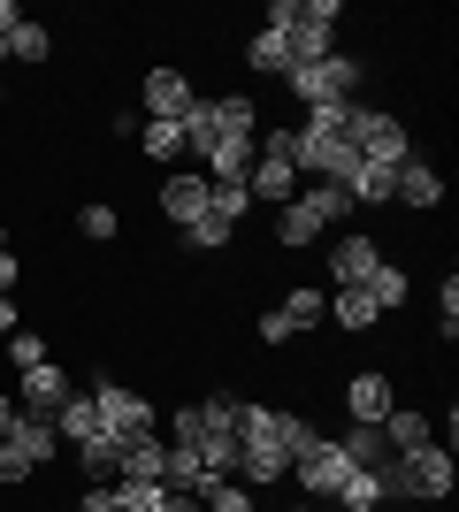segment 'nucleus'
<instances>
[{
  "mask_svg": "<svg viewBox=\"0 0 459 512\" xmlns=\"http://www.w3.org/2000/svg\"><path fill=\"white\" fill-rule=\"evenodd\" d=\"M291 130H261V146H253V169H245V192L253 207H291L299 199V161H291Z\"/></svg>",
  "mask_w": 459,
  "mask_h": 512,
  "instance_id": "f257e3e1",
  "label": "nucleus"
},
{
  "mask_svg": "<svg viewBox=\"0 0 459 512\" xmlns=\"http://www.w3.org/2000/svg\"><path fill=\"white\" fill-rule=\"evenodd\" d=\"M345 146L360 153V161H375V169H406V161H414V138H406V123H398V115H383V107H360V100H352Z\"/></svg>",
  "mask_w": 459,
  "mask_h": 512,
  "instance_id": "f03ea898",
  "label": "nucleus"
},
{
  "mask_svg": "<svg viewBox=\"0 0 459 512\" xmlns=\"http://www.w3.org/2000/svg\"><path fill=\"white\" fill-rule=\"evenodd\" d=\"M352 85H360V54H329V62H314V69H284V92L299 107L352 100Z\"/></svg>",
  "mask_w": 459,
  "mask_h": 512,
  "instance_id": "7ed1b4c3",
  "label": "nucleus"
},
{
  "mask_svg": "<svg viewBox=\"0 0 459 512\" xmlns=\"http://www.w3.org/2000/svg\"><path fill=\"white\" fill-rule=\"evenodd\" d=\"M92 406H100V428H108L115 444H138V436H153V406H146V390H123V383H92Z\"/></svg>",
  "mask_w": 459,
  "mask_h": 512,
  "instance_id": "20e7f679",
  "label": "nucleus"
},
{
  "mask_svg": "<svg viewBox=\"0 0 459 512\" xmlns=\"http://www.w3.org/2000/svg\"><path fill=\"white\" fill-rule=\"evenodd\" d=\"M138 100H146V123H184L199 92H192V77H184V69H146Z\"/></svg>",
  "mask_w": 459,
  "mask_h": 512,
  "instance_id": "39448f33",
  "label": "nucleus"
},
{
  "mask_svg": "<svg viewBox=\"0 0 459 512\" xmlns=\"http://www.w3.org/2000/svg\"><path fill=\"white\" fill-rule=\"evenodd\" d=\"M345 474H352V467H345V451H337V436H322V444L306 451V459H291V482H299V490L314 497V505H329Z\"/></svg>",
  "mask_w": 459,
  "mask_h": 512,
  "instance_id": "423d86ee",
  "label": "nucleus"
},
{
  "mask_svg": "<svg viewBox=\"0 0 459 512\" xmlns=\"http://www.w3.org/2000/svg\"><path fill=\"white\" fill-rule=\"evenodd\" d=\"M207 199H215L207 169H176V176H161V214H169L176 230H192L199 214H207Z\"/></svg>",
  "mask_w": 459,
  "mask_h": 512,
  "instance_id": "0eeeda50",
  "label": "nucleus"
},
{
  "mask_svg": "<svg viewBox=\"0 0 459 512\" xmlns=\"http://www.w3.org/2000/svg\"><path fill=\"white\" fill-rule=\"evenodd\" d=\"M69 390H77V383H69L54 360H46V367H23V375H16V413H39V421H54Z\"/></svg>",
  "mask_w": 459,
  "mask_h": 512,
  "instance_id": "6e6552de",
  "label": "nucleus"
},
{
  "mask_svg": "<svg viewBox=\"0 0 459 512\" xmlns=\"http://www.w3.org/2000/svg\"><path fill=\"white\" fill-rule=\"evenodd\" d=\"M383 260H391V253H383L375 237H337V253H329V283H337V291H360Z\"/></svg>",
  "mask_w": 459,
  "mask_h": 512,
  "instance_id": "1a4fd4ad",
  "label": "nucleus"
},
{
  "mask_svg": "<svg viewBox=\"0 0 459 512\" xmlns=\"http://www.w3.org/2000/svg\"><path fill=\"white\" fill-rule=\"evenodd\" d=\"M391 406H398L391 375H352V383H345V413H352V428H383V421H391Z\"/></svg>",
  "mask_w": 459,
  "mask_h": 512,
  "instance_id": "9d476101",
  "label": "nucleus"
},
{
  "mask_svg": "<svg viewBox=\"0 0 459 512\" xmlns=\"http://www.w3.org/2000/svg\"><path fill=\"white\" fill-rule=\"evenodd\" d=\"M391 207H414V214H429V207H444V176L429 169V161H406V169L391 176Z\"/></svg>",
  "mask_w": 459,
  "mask_h": 512,
  "instance_id": "9b49d317",
  "label": "nucleus"
},
{
  "mask_svg": "<svg viewBox=\"0 0 459 512\" xmlns=\"http://www.w3.org/2000/svg\"><path fill=\"white\" fill-rule=\"evenodd\" d=\"M54 436H62L69 451L108 436V428H100V406H92V390H69V398H62V413H54Z\"/></svg>",
  "mask_w": 459,
  "mask_h": 512,
  "instance_id": "f8f14e48",
  "label": "nucleus"
},
{
  "mask_svg": "<svg viewBox=\"0 0 459 512\" xmlns=\"http://www.w3.org/2000/svg\"><path fill=\"white\" fill-rule=\"evenodd\" d=\"M0 444H16L31 467H46V459H62V436H54V421H39V413H16V428L0 436Z\"/></svg>",
  "mask_w": 459,
  "mask_h": 512,
  "instance_id": "ddd939ff",
  "label": "nucleus"
},
{
  "mask_svg": "<svg viewBox=\"0 0 459 512\" xmlns=\"http://www.w3.org/2000/svg\"><path fill=\"white\" fill-rule=\"evenodd\" d=\"M329 321H337V329H345V337H375V299L368 291H329Z\"/></svg>",
  "mask_w": 459,
  "mask_h": 512,
  "instance_id": "4468645a",
  "label": "nucleus"
},
{
  "mask_svg": "<svg viewBox=\"0 0 459 512\" xmlns=\"http://www.w3.org/2000/svg\"><path fill=\"white\" fill-rule=\"evenodd\" d=\"M383 444H391V459H398V451L437 444V436H429V413H414V406H391V421H383Z\"/></svg>",
  "mask_w": 459,
  "mask_h": 512,
  "instance_id": "2eb2a0df",
  "label": "nucleus"
},
{
  "mask_svg": "<svg viewBox=\"0 0 459 512\" xmlns=\"http://www.w3.org/2000/svg\"><path fill=\"white\" fill-rule=\"evenodd\" d=\"M360 291L375 299V314H398V306L414 299V283H406V268H398V260H383V268H375V276L360 283Z\"/></svg>",
  "mask_w": 459,
  "mask_h": 512,
  "instance_id": "dca6fc26",
  "label": "nucleus"
},
{
  "mask_svg": "<svg viewBox=\"0 0 459 512\" xmlns=\"http://www.w3.org/2000/svg\"><path fill=\"white\" fill-rule=\"evenodd\" d=\"M245 69H253V77H284V69H291L284 31H253V39H245Z\"/></svg>",
  "mask_w": 459,
  "mask_h": 512,
  "instance_id": "f3484780",
  "label": "nucleus"
},
{
  "mask_svg": "<svg viewBox=\"0 0 459 512\" xmlns=\"http://www.w3.org/2000/svg\"><path fill=\"white\" fill-rule=\"evenodd\" d=\"M345 467L352 474H368V467H383V459H391V444H383V428H345Z\"/></svg>",
  "mask_w": 459,
  "mask_h": 512,
  "instance_id": "a211bd4d",
  "label": "nucleus"
},
{
  "mask_svg": "<svg viewBox=\"0 0 459 512\" xmlns=\"http://www.w3.org/2000/svg\"><path fill=\"white\" fill-rule=\"evenodd\" d=\"M314 237H322L314 207H306V199H291V207L276 214V245H284V253H299V245H314Z\"/></svg>",
  "mask_w": 459,
  "mask_h": 512,
  "instance_id": "6ab92c4d",
  "label": "nucleus"
},
{
  "mask_svg": "<svg viewBox=\"0 0 459 512\" xmlns=\"http://www.w3.org/2000/svg\"><path fill=\"white\" fill-rule=\"evenodd\" d=\"M161 467H169V444H161V436L123 444V474H131V482H161Z\"/></svg>",
  "mask_w": 459,
  "mask_h": 512,
  "instance_id": "aec40b11",
  "label": "nucleus"
},
{
  "mask_svg": "<svg viewBox=\"0 0 459 512\" xmlns=\"http://www.w3.org/2000/svg\"><path fill=\"white\" fill-rule=\"evenodd\" d=\"M77 467L92 474V490H100V482H115V474H123V444H115V436H100V444H77Z\"/></svg>",
  "mask_w": 459,
  "mask_h": 512,
  "instance_id": "412c9836",
  "label": "nucleus"
},
{
  "mask_svg": "<svg viewBox=\"0 0 459 512\" xmlns=\"http://www.w3.org/2000/svg\"><path fill=\"white\" fill-rule=\"evenodd\" d=\"M329 505H345V512H383V482H375V467H368V474H345Z\"/></svg>",
  "mask_w": 459,
  "mask_h": 512,
  "instance_id": "4be33fe9",
  "label": "nucleus"
},
{
  "mask_svg": "<svg viewBox=\"0 0 459 512\" xmlns=\"http://www.w3.org/2000/svg\"><path fill=\"white\" fill-rule=\"evenodd\" d=\"M276 444H284V459H306V451L322 444V428L306 421V413H276Z\"/></svg>",
  "mask_w": 459,
  "mask_h": 512,
  "instance_id": "5701e85b",
  "label": "nucleus"
},
{
  "mask_svg": "<svg viewBox=\"0 0 459 512\" xmlns=\"http://www.w3.org/2000/svg\"><path fill=\"white\" fill-rule=\"evenodd\" d=\"M108 490H115V512H161V497H169L161 482H131V474H115Z\"/></svg>",
  "mask_w": 459,
  "mask_h": 512,
  "instance_id": "b1692460",
  "label": "nucleus"
},
{
  "mask_svg": "<svg viewBox=\"0 0 459 512\" xmlns=\"http://www.w3.org/2000/svg\"><path fill=\"white\" fill-rule=\"evenodd\" d=\"M8 54H16V62H54V31L23 16V23H16V39H8Z\"/></svg>",
  "mask_w": 459,
  "mask_h": 512,
  "instance_id": "393cba45",
  "label": "nucleus"
},
{
  "mask_svg": "<svg viewBox=\"0 0 459 512\" xmlns=\"http://www.w3.org/2000/svg\"><path fill=\"white\" fill-rule=\"evenodd\" d=\"M299 199L314 207V222H345V214H352L345 184H299Z\"/></svg>",
  "mask_w": 459,
  "mask_h": 512,
  "instance_id": "a878e982",
  "label": "nucleus"
},
{
  "mask_svg": "<svg viewBox=\"0 0 459 512\" xmlns=\"http://www.w3.org/2000/svg\"><path fill=\"white\" fill-rule=\"evenodd\" d=\"M138 153H146V161H176V153H184V130L176 123H138Z\"/></svg>",
  "mask_w": 459,
  "mask_h": 512,
  "instance_id": "bb28decb",
  "label": "nucleus"
},
{
  "mask_svg": "<svg viewBox=\"0 0 459 512\" xmlns=\"http://www.w3.org/2000/svg\"><path fill=\"white\" fill-rule=\"evenodd\" d=\"M77 230H85V237H92V245H108V237H115V230H123V214H115V207H108V199H85V207H77Z\"/></svg>",
  "mask_w": 459,
  "mask_h": 512,
  "instance_id": "cd10ccee",
  "label": "nucleus"
},
{
  "mask_svg": "<svg viewBox=\"0 0 459 512\" xmlns=\"http://www.w3.org/2000/svg\"><path fill=\"white\" fill-rule=\"evenodd\" d=\"M207 214H215V222H230V230H238L245 214H253V192H245V184H215V199H207Z\"/></svg>",
  "mask_w": 459,
  "mask_h": 512,
  "instance_id": "c85d7f7f",
  "label": "nucleus"
},
{
  "mask_svg": "<svg viewBox=\"0 0 459 512\" xmlns=\"http://www.w3.org/2000/svg\"><path fill=\"white\" fill-rule=\"evenodd\" d=\"M329 314V299H322V291H314V283H299V291H291V299H284V321H291V329H314V321H322Z\"/></svg>",
  "mask_w": 459,
  "mask_h": 512,
  "instance_id": "c756f323",
  "label": "nucleus"
},
{
  "mask_svg": "<svg viewBox=\"0 0 459 512\" xmlns=\"http://www.w3.org/2000/svg\"><path fill=\"white\" fill-rule=\"evenodd\" d=\"M230 237H238V230H230V222H215V214H199L192 230H184V253H222Z\"/></svg>",
  "mask_w": 459,
  "mask_h": 512,
  "instance_id": "7c9ffc66",
  "label": "nucleus"
},
{
  "mask_svg": "<svg viewBox=\"0 0 459 512\" xmlns=\"http://www.w3.org/2000/svg\"><path fill=\"white\" fill-rule=\"evenodd\" d=\"M46 360H54V352H46L39 329H16V337H8V367H16V375L23 367H46Z\"/></svg>",
  "mask_w": 459,
  "mask_h": 512,
  "instance_id": "2f4dec72",
  "label": "nucleus"
},
{
  "mask_svg": "<svg viewBox=\"0 0 459 512\" xmlns=\"http://www.w3.org/2000/svg\"><path fill=\"white\" fill-rule=\"evenodd\" d=\"M437 329H444V344L459 337V276L444 268V283H437Z\"/></svg>",
  "mask_w": 459,
  "mask_h": 512,
  "instance_id": "473e14b6",
  "label": "nucleus"
},
{
  "mask_svg": "<svg viewBox=\"0 0 459 512\" xmlns=\"http://www.w3.org/2000/svg\"><path fill=\"white\" fill-rule=\"evenodd\" d=\"M199 428H207V421H199V406H176L169 413V444H199Z\"/></svg>",
  "mask_w": 459,
  "mask_h": 512,
  "instance_id": "72a5a7b5",
  "label": "nucleus"
},
{
  "mask_svg": "<svg viewBox=\"0 0 459 512\" xmlns=\"http://www.w3.org/2000/svg\"><path fill=\"white\" fill-rule=\"evenodd\" d=\"M31 474H39V467H31L16 444H0V482H8V490H16V482H31Z\"/></svg>",
  "mask_w": 459,
  "mask_h": 512,
  "instance_id": "f704fd0d",
  "label": "nucleus"
},
{
  "mask_svg": "<svg viewBox=\"0 0 459 512\" xmlns=\"http://www.w3.org/2000/svg\"><path fill=\"white\" fill-rule=\"evenodd\" d=\"M291 337H299V329L284 321V306H268V314H261V344H291Z\"/></svg>",
  "mask_w": 459,
  "mask_h": 512,
  "instance_id": "c9c22d12",
  "label": "nucleus"
},
{
  "mask_svg": "<svg viewBox=\"0 0 459 512\" xmlns=\"http://www.w3.org/2000/svg\"><path fill=\"white\" fill-rule=\"evenodd\" d=\"M69 512H115V490H108V482H100V490H77V505H69Z\"/></svg>",
  "mask_w": 459,
  "mask_h": 512,
  "instance_id": "e433bc0d",
  "label": "nucleus"
},
{
  "mask_svg": "<svg viewBox=\"0 0 459 512\" xmlns=\"http://www.w3.org/2000/svg\"><path fill=\"white\" fill-rule=\"evenodd\" d=\"M16 23H23V8H16V0H0V62H8V39H16Z\"/></svg>",
  "mask_w": 459,
  "mask_h": 512,
  "instance_id": "4c0bfd02",
  "label": "nucleus"
},
{
  "mask_svg": "<svg viewBox=\"0 0 459 512\" xmlns=\"http://www.w3.org/2000/svg\"><path fill=\"white\" fill-rule=\"evenodd\" d=\"M16 283H23V268H16V253H0V299H16Z\"/></svg>",
  "mask_w": 459,
  "mask_h": 512,
  "instance_id": "58836bf2",
  "label": "nucleus"
},
{
  "mask_svg": "<svg viewBox=\"0 0 459 512\" xmlns=\"http://www.w3.org/2000/svg\"><path fill=\"white\" fill-rule=\"evenodd\" d=\"M161 512H207V505H199V497H184V490H169V497H161Z\"/></svg>",
  "mask_w": 459,
  "mask_h": 512,
  "instance_id": "ea45409f",
  "label": "nucleus"
},
{
  "mask_svg": "<svg viewBox=\"0 0 459 512\" xmlns=\"http://www.w3.org/2000/svg\"><path fill=\"white\" fill-rule=\"evenodd\" d=\"M16 329H23V321H16V299H0V344L16 337Z\"/></svg>",
  "mask_w": 459,
  "mask_h": 512,
  "instance_id": "a19ab883",
  "label": "nucleus"
},
{
  "mask_svg": "<svg viewBox=\"0 0 459 512\" xmlns=\"http://www.w3.org/2000/svg\"><path fill=\"white\" fill-rule=\"evenodd\" d=\"M8 428H16V398H8V390H0V436H8Z\"/></svg>",
  "mask_w": 459,
  "mask_h": 512,
  "instance_id": "79ce46f5",
  "label": "nucleus"
},
{
  "mask_svg": "<svg viewBox=\"0 0 459 512\" xmlns=\"http://www.w3.org/2000/svg\"><path fill=\"white\" fill-rule=\"evenodd\" d=\"M291 512H322V505H314V497H306V505H291Z\"/></svg>",
  "mask_w": 459,
  "mask_h": 512,
  "instance_id": "37998d69",
  "label": "nucleus"
},
{
  "mask_svg": "<svg viewBox=\"0 0 459 512\" xmlns=\"http://www.w3.org/2000/svg\"><path fill=\"white\" fill-rule=\"evenodd\" d=\"M0 253H8V222H0Z\"/></svg>",
  "mask_w": 459,
  "mask_h": 512,
  "instance_id": "c03bdc74",
  "label": "nucleus"
},
{
  "mask_svg": "<svg viewBox=\"0 0 459 512\" xmlns=\"http://www.w3.org/2000/svg\"><path fill=\"white\" fill-rule=\"evenodd\" d=\"M0 107H8V85H0Z\"/></svg>",
  "mask_w": 459,
  "mask_h": 512,
  "instance_id": "a18cd8bd",
  "label": "nucleus"
}]
</instances>
